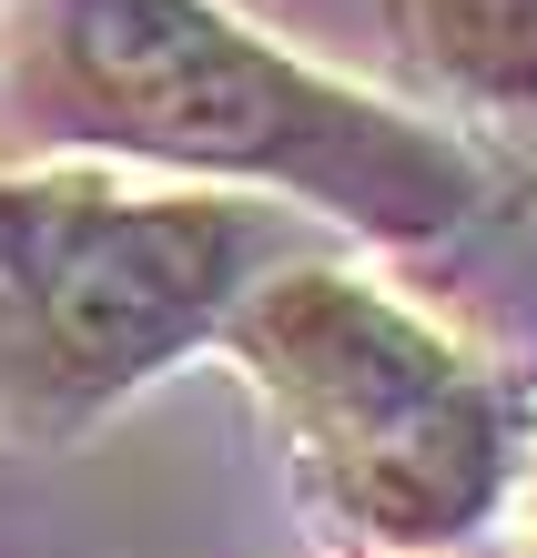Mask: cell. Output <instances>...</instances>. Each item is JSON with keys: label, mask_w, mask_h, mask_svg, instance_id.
<instances>
[{"label": "cell", "mask_w": 537, "mask_h": 558, "mask_svg": "<svg viewBox=\"0 0 537 558\" xmlns=\"http://www.w3.org/2000/svg\"><path fill=\"white\" fill-rule=\"evenodd\" d=\"M51 82L72 92L82 133L122 153L294 183L386 234H426L477 204V173L447 143L294 72L204 0H51Z\"/></svg>", "instance_id": "obj_1"}, {"label": "cell", "mask_w": 537, "mask_h": 558, "mask_svg": "<svg viewBox=\"0 0 537 558\" xmlns=\"http://www.w3.org/2000/svg\"><path fill=\"white\" fill-rule=\"evenodd\" d=\"M233 345L284 407L315 487L376 538H456L487 518L508 468L487 386L376 284L294 265L233 315Z\"/></svg>", "instance_id": "obj_2"}, {"label": "cell", "mask_w": 537, "mask_h": 558, "mask_svg": "<svg viewBox=\"0 0 537 558\" xmlns=\"http://www.w3.org/2000/svg\"><path fill=\"white\" fill-rule=\"evenodd\" d=\"M264 214L0 173V416L82 426L204 336L264 265Z\"/></svg>", "instance_id": "obj_3"}, {"label": "cell", "mask_w": 537, "mask_h": 558, "mask_svg": "<svg viewBox=\"0 0 537 558\" xmlns=\"http://www.w3.org/2000/svg\"><path fill=\"white\" fill-rule=\"evenodd\" d=\"M406 31L487 112H537V0H406Z\"/></svg>", "instance_id": "obj_4"}]
</instances>
